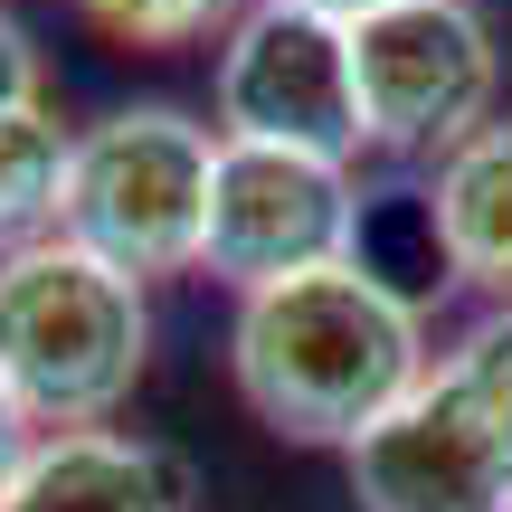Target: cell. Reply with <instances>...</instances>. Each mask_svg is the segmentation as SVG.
Segmentation results:
<instances>
[{"label": "cell", "instance_id": "3957f363", "mask_svg": "<svg viewBox=\"0 0 512 512\" xmlns=\"http://www.w3.org/2000/svg\"><path fill=\"white\" fill-rule=\"evenodd\" d=\"M209 181H219V124L181 105H114L76 124V162L57 190L48 238L86 247L95 266L162 285V275H200L209 238Z\"/></svg>", "mask_w": 512, "mask_h": 512}, {"label": "cell", "instance_id": "8fae6325", "mask_svg": "<svg viewBox=\"0 0 512 512\" xmlns=\"http://www.w3.org/2000/svg\"><path fill=\"white\" fill-rule=\"evenodd\" d=\"M351 266L370 275V285H389L399 304H437L446 285H456V266H446V238H437V209H427V190H361V228H351Z\"/></svg>", "mask_w": 512, "mask_h": 512}, {"label": "cell", "instance_id": "7a4b0ae2", "mask_svg": "<svg viewBox=\"0 0 512 512\" xmlns=\"http://www.w3.org/2000/svg\"><path fill=\"white\" fill-rule=\"evenodd\" d=\"M152 370V285L95 266L67 238L0 256V389L38 437L114 427V408Z\"/></svg>", "mask_w": 512, "mask_h": 512}, {"label": "cell", "instance_id": "ba28073f", "mask_svg": "<svg viewBox=\"0 0 512 512\" xmlns=\"http://www.w3.org/2000/svg\"><path fill=\"white\" fill-rule=\"evenodd\" d=\"M190 484L152 437L86 427V437H38L19 475L0 484V512H181Z\"/></svg>", "mask_w": 512, "mask_h": 512}, {"label": "cell", "instance_id": "8992f818", "mask_svg": "<svg viewBox=\"0 0 512 512\" xmlns=\"http://www.w3.org/2000/svg\"><path fill=\"white\" fill-rule=\"evenodd\" d=\"M209 124L219 143L256 152H304V162H361V76H351V29L313 10H275L247 0V19L219 38L209 67Z\"/></svg>", "mask_w": 512, "mask_h": 512}, {"label": "cell", "instance_id": "5b68a950", "mask_svg": "<svg viewBox=\"0 0 512 512\" xmlns=\"http://www.w3.org/2000/svg\"><path fill=\"white\" fill-rule=\"evenodd\" d=\"M361 133L389 162H446L503 114V48L475 0H399L351 29Z\"/></svg>", "mask_w": 512, "mask_h": 512}, {"label": "cell", "instance_id": "30bf717a", "mask_svg": "<svg viewBox=\"0 0 512 512\" xmlns=\"http://www.w3.org/2000/svg\"><path fill=\"white\" fill-rule=\"evenodd\" d=\"M67 162H76V124L48 105V95L0 114V256L57 228V190H67Z\"/></svg>", "mask_w": 512, "mask_h": 512}, {"label": "cell", "instance_id": "9c48e42d", "mask_svg": "<svg viewBox=\"0 0 512 512\" xmlns=\"http://www.w3.org/2000/svg\"><path fill=\"white\" fill-rule=\"evenodd\" d=\"M427 209H437V238L456 285L484 294V313H512V114L456 143L427 181Z\"/></svg>", "mask_w": 512, "mask_h": 512}, {"label": "cell", "instance_id": "6da1fadb", "mask_svg": "<svg viewBox=\"0 0 512 512\" xmlns=\"http://www.w3.org/2000/svg\"><path fill=\"white\" fill-rule=\"evenodd\" d=\"M427 361H437L427 313L370 285L361 266H313L266 294H238V323H228L238 399L285 446H342L351 456L427 380Z\"/></svg>", "mask_w": 512, "mask_h": 512}, {"label": "cell", "instance_id": "277c9868", "mask_svg": "<svg viewBox=\"0 0 512 512\" xmlns=\"http://www.w3.org/2000/svg\"><path fill=\"white\" fill-rule=\"evenodd\" d=\"M361 512H512V313H475L351 446Z\"/></svg>", "mask_w": 512, "mask_h": 512}, {"label": "cell", "instance_id": "9a60e30c", "mask_svg": "<svg viewBox=\"0 0 512 512\" xmlns=\"http://www.w3.org/2000/svg\"><path fill=\"white\" fill-rule=\"evenodd\" d=\"M275 10H313V19H342V29H361V19L399 10V0H275Z\"/></svg>", "mask_w": 512, "mask_h": 512}, {"label": "cell", "instance_id": "52a82bcc", "mask_svg": "<svg viewBox=\"0 0 512 512\" xmlns=\"http://www.w3.org/2000/svg\"><path fill=\"white\" fill-rule=\"evenodd\" d=\"M351 228H361V181H351L342 162L219 143L200 275H219L228 294H266V285H285V275L351 266Z\"/></svg>", "mask_w": 512, "mask_h": 512}, {"label": "cell", "instance_id": "5bb4252c", "mask_svg": "<svg viewBox=\"0 0 512 512\" xmlns=\"http://www.w3.org/2000/svg\"><path fill=\"white\" fill-rule=\"evenodd\" d=\"M29 446H38V427L19 418V399H10V389H0V484L19 475V456H29Z\"/></svg>", "mask_w": 512, "mask_h": 512}, {"label": "cell", "instance_id": "4fadbf2b", "mask_svg": "<svg viewBox=\"0 0 512 512\" xmlns=\"http://www.w3.org/2000/svg\"><path fill=\"white\" fill-rule=\"evenodd\" d=\"M38 95H48V57H38V38L0 10V114H10V105H38Z\"/></svg>", "mask_w": 512, "mask_h": 512}, {"label": "cell", "instance_id": "7c38bea8", "mask_svg": "<svg viewBox=\"0 0 512 512\" xmlns=\"http://www.w3.org/2000/svg\"><path fill=\"white\" fill-rule=\"evenodd\" d=\"M76 19L133 57H181L200 38H228L247 19V0H76Z\"/></svg>", "mask_w": 512, "mask_h": 512}]
</instances>
